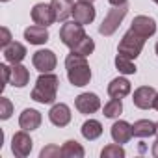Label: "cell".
Returning <instances> with one entry per match:
<instances>
[{
	"label": "cell",
	"instance_id": "1",
	"mask_svg": "<svg viewBox=\"0 0 158 158\" xmlns=\"http://www.w3.org/2000/svg\"><path fill=\"white\" fill-rule=\"evenodd\" d=\"M65 69H67V78L69 82L76 88H84L91 80V69L86 60V56L71 52L65 58Z\"/></svg>",
	"mask_w": 158,
	"mask_h": 158
},
{
	"label": "cell",
	"instance_id": "2",
	"mask_svg": "<svg viewBox=\"0 0 158 158\" xmlns=\"http://www.w3.org/2000/svg\"><path fill=\"white\" fill-rule=\"evenodd\" d=\"M58 86H60V78L56 74L41 73V76L35 82V88L32 89V99L35 102H41V104H52L56 101Z\"/></svg>",
	"mask_w": 158,
	"mask_h": 158
},
{
	"label": "cell",
	"instance_id": "3",
	"mask_svg": "<svg viewBox=\"0 0 158 158\" xmlns=\"http://www.w3.org/2000/svg\"><path fill=\"white\" fill-rule=\"evenodd\" d=\"M145 37H141L139 34H136L132 28L123 35V39L119 41V47H117V54H123L130 60H136L141 50H143V45H145Z\"/></svg>",
	"mask_w": 158,
	"mask_h": 158
},
{
	"label": "cell",
	"instance_id": "4",
	"mask_svg": "<svg viewBox=\"0 0 158 158\" xmlns=\"http://www.w3.org/2000/svg\"><path fill=\"white\" fill-rule=\"evenodd\" d=\"M127 13H128V4L114 6V8L104 15L102 23H101V26H99V34H102V35H112V34L119 28V24L123 23V19H125Z\"/></svg>",
	"mask_w": 158,
	"mask_h": 158
},
{
	"label": "cell",
	"instance_id": "5",
	"mask_svg": "<svg viewBox=\"0 0 158 158\" xmlns=\"http://www.w3.org/2000/svg\"><path fill=\"white\" fill-rule=\"evenodd\" d=\"M84 37H86L84 26L78 24V23H74V21L73 23H63V26L60 28V39L69 48H74Z\"/></svg>",
	"mask_w": 158,
	"mask_h": 158
},
{
	"label": "cell",
	"instance_id": "6",
	"mask_svg": "<svg viewBox=\"0 0 158 158\" xmlns=\"http://www.w3.org/2000/svg\"><path fill=\"white\" fill-rule=\"evenodd\" d=\"M32 138L28 136V130H21V132H15L13 134V139H11V152L17 156V158H26L32 151Z\"/></svg>",
	"mask_w": 158,
	"mask_h": 158
},
{
	"label": "cell",
	"instance_id": "7",
	"mask_svg": "<svg viewBox=\"0 0 158 158\" xmlns=\"http://www.w3.org/2000/svg\"><path fill=\"white\" fill-rule=\"evenodd\" d=\"M56 54L52 50H37L32 56V63L39 73H52V69L56 67Z\"/></svg>",
	"mask_w": 158,
	"mask_h": 158
},
{
	"label": "cell",
	"instance_id": "8",
	"mask_svg": "<svg viewBox=\"0 0 158 158\" xmlns=\"http://www.w3.org/2000/svg\"><path fill=\"white\" fill-rule=\"evenodd\" d=\"M156 89L151 88V86H141L134 91L132 95V101H134V106L141 108V110H149L154 106V99H156Z\"/></svg>",
	"mask_w": 158,
	"mask_h": 158
},
{
	"label": "cell",
	"instance_id": "9",
	"mask_svg": "<svg viewBox=\"0 0 158 158\" xmlns=\"http://www.w3.org/2000/svg\"><path fill=\"white\" fill-rule=\"evenodd\" d=\"M32 21L41 26H50L56 21V13L50 4H35L32 8Z\"/></svg>",
	"mask_w": 158,
	"mask_h": 158
},
{
	"label": "cell",
	"instance_id": "10",
	"mask_svg": "<svg viewBox=\"0 0 158 158\" xmlns=\"http://www.w3.org/2000/svg\"><path fill=\"white\" fill-rule=\"evenodd\" d=\"M74 106L80 114H95L101 108V99L95 93H82L76 97Z\"/></svg>",
	"mask_w": 158,
	"mask_h": 158
},
{
	"label": "cell",
	"instance_id": "11",
	"mask_svg": "<svg viewBox=\"0 0 158 158\" xmlns=\"http://www.w3.org/2000/svg\"><path fill=\"white\" fill-rule=\"evenodd\" d=\"M73 19H74V23L82 24V26L93 23V19H95V8L91 6V2H78V4H74V8H73Z\"/></svg>",
	"mask_w": 158,
	"mask_h": 158
},
{
	"label": "cell",
	"instance_id": "12",
	"mask_svg": "<svg viewBox=\"0 0 158 158\" xmlns=\"http://www.w3.org/2000/svg\"><path fill=\"white\" fill-rule=\"evenodd\" d=\"M136 34H139L141 37H145V39H149L154 32H156V23H154V19L152 17H147V15H138V17H134V21H132V26H130Z\"/></svg>",
	"mask_w": 158,
	"mask_h": 158
},
{
	"label": "cell",
	"instance_id": "13",
	"mask_svg": "<svg viewBox=\"0 0 158 158\" xmlns=\"http://www.w3.org/2000/svg\"><path fill=\"white\" fill-rule=\"evenodd\" d=\"M48 119L56 127H67L71 123V110H69V106L63 104V102L54 104L50 108V112H48Z\"/></svg>",
	"mask_w": 158,
	"mask_h": 158
},
{
	"label": "cell",
	"instance_id": "14",
	"mask_svg": "<svg viewBox=\"0 0 158 158\" xmlns=\"http://www.w3.org/2000/svg\"><path fill=\"white\" fill-rule=\"evenodd\" d=\"M24 39L30 45H45L48 41V30H47V26H41V24L28 26L24 30Z\"/></svg>",
	"mask_w": 158,
	"mask_h": 158
},
{
	"label": "cell",
	"instance_id": "15",
	"mask_svg": "<svg viewBox=\"0 0 158 158\" xmlns=\"http://www.w3.org/2000/svg\"><path fill=\"white\" fill-rule=\"evenodd\" d=\"M39 125H41V114L37 110H34V108L23 110V114L19 117V127L23 130H35V128H39Z\"/></svg>",
	"mask_w": 158,
	"mask_h": 158
},
{
	"label": "cell",
	"instance_id": "16",
	"mask_svg": "<svg viewBox=\"0 0 158 158\" xmlns=\"http://www.w3.org/2000/svg\"><path fill=\"white\" fill-rule=\"evenodd\" d=\"M132 125H128L127 121H115L112 125V139L119 145L127 143L130 138H132Z\"/></svg>",
	"mask_w": 158,
	"mask_h": 158
},
{
	"label": "cell",
	"instance_id": "17",
	"mask_svg": "<svg viewBox=\"0 0 158 158\" xmlns=\"http://www.w3.org/2000/svg\"><path fill=\"white\" fill-rule=\"evenodd\" d=\"M130 93V82L127 78L119 76V78H114V80L108 84V95L112 99H123Z\"/></svg>",
	"mask_w": 158,
	"mask_h": 158
},
{
	"label": "cell",
	"instance_id": "18",
	"mask_svg": "<svg viewBox=\"0 0 158 158\" xmlns=\"http://www.w3.org/2000/svg\"><path fill=\"white\" fill-rule=\"evenodd\" d=\"M26 56V47L23 43H17V41H11L6 48H4V58L6 61H10L11 65L15 63H21Z\"/></svg>",
	"mask_w": 158,
	"mask_h": 158
},
{
	"label": "cell",
	"instance_id": "19",
	"mask_svg": "<svg viewBox=\"0 0 158 158\" xmlns=\"http://www.w3.org/2000/svg\"><path fill=\"white\" fill-rule=\"evenodd\" d=\"M54 13H56V21L65 23L71 15H73V8H74V0H52L50 2Z\"/></svg>",
	"mask_w": 158,
	"mask_h": 158
},
{
	"label": "cell",
	"instance_id": "20",
	"mask_svg": "<svg viewBox=\"0 0 158 158\" xmlns=\"http://www.w3.org/2000/svg\"><path fill=\"white\" fill-rule=\"evenodd\" d=\"M132 134L136 138H151L156 134V123L149 119H139L132 125Z\"/></svg>",
	"mask_w": 158,
	"mask_h": 158
},
{
	"label": "cell",
	"instance_id": "21",
	"mask_svg": "<svg viewBox=\"0 0 158 158\" xmlns=\"http://www.w3.org/2000/svg\"><path fill=\"white\" fill-rule=\"evenodd\" d=\"M28 80H30L28 69L24 65H21V63H15L11 67V80H10V84L15 86V88H24L28 84Z\"/></svg>",
	"mask_w": 158,
	"mask_h": 158
},
{
	"label": "cell",
	"instance_id": "22",
	"mask_svg": "<svg viewBox=\"0 0 158 158\" xmlns=\"http://www.w3.org/2000/svg\"><path fill=\"white\" fill-rule=\"evenodd\" d=\"M101 134H102V125H101L97 119H89V121H86V123L82 125V136H84L86 139L93 141V139H97Z\"/></svg>",
	"mask_w": 158,
	"mask_h": 158
},
{
	"label": "cell",
	"instance_id": "23",
	"mask_svg": "<svg viewBox=\"0 0 158 158\" xmlns=\"http://www.w3.org/2000/svg\"><path fill=\"white\" fill-rule=\"evenodd\" d=\"M61 154L65 158H82L84 156V147L78 143V141H74V139H69V141L63 143Z\"/></svg>",
	"mask_w": 158,
	"mask_h": 158
},
{
	"label": "cell",
	"instance_id": "24",
	"mask_svg": "<svg viewBox=\"0 0 158 158\" xmlns=\"http://www.w3.org/2000/svg\"><path fill=\"white\" fill-rule=\"evenodd\" d=\"M115 67L123 74H134L136 73V65L132 63V60L127 58V56H123V54H117L115 56Z\"/></svg>",
	"mask_w": 158,
	"mask_h": 158
},
{
	"label": "cell",
	"instance_id": "25",
	"mask_svg": "<svg viewBox=\"0 0 158 158\" xmlns=\"http://www.w3.org/2000/svg\"><path fill=\"white\" fill-rule=\"evenodd\" d=\"M104 115L106 117H110V119H114V117H119L121 115V112H123V102H121V99H112V101H108L106 104H104Z\"/></svg>",
	"mask_w": 158,
	"mask_h": 158
},
{
	"label": "cell",
	"instance_id": "26",
	"mask_svg": "<svg viewBox=\"0 0 158 158\" xmlns=\"http://www.w3.org/2000/svg\"><path fill=\"white\" fill-rule=\"evenodd\" d=\"M95 50V43L89 35H86L80 43H78L74 48H71V52H76V54H82V56H89L91 52Z\"/></svg>",
	"mask_w": 158,
	"mask_h": 158
},
{
	"label": "cell",
	"instance_id": "27",
	"mask_svg": "<svg viewBox=\"0 0 158 158\" xmlns=\"http://www.w3.org/2000/svg\"><path fill=\"white\" fill-rule=\"evenodd\" d=\"M102 158H123L125 156V149L119 145V143H112V145H106L101 152Z\"/></svg>",
	"mask_w": 158,
	"mask_h": 158
},
{
	"label": "cell",
	"instance_id": "28",
	"mask_svg": "<svg viewBox=\"0 0 158 158\" xmlns=\"http://www.w3.org/2000/svg\"><path fill=\"white\" fill-rule=\"evenodd\" d=\"M11 114H13V104H11V101L6 99V97H2V99H0V119H10Z\"/></svg>",
	"mask_w": 158,
	"mask_h": 158
},
{
	"label": "cell",
	"instance_id": "29",
	"mask_svg": "<svg viewBox=\"0 0 158 158\" xmlns=\"http://www.w3.org/2000/svg\"><path fill=\"white\" fill-rule=\"evenodd\" d=\"M58 158V156H63L61 154V149L60 147H56V145H48V147H45L43 151H41V158Z\"/></svg>",
	"mask_w": 158,
	"mask_h": 158
},
{
	"label": "cell",
	"instance_id": "30",
	"mask_svg": "<svg viewBox=\"0 0 158 158\" xmlns=\"http://www.w3.org/2000/svg\"><path fill=\"white\" fill-rule=\"evenodd\" d=\"M0 34H2V37H0V47L6 48V47L11 43V32H10L6 26H2V28H0Z\"/></svg>",
	"mask_w": 158,
	"mask_h": 158
},
{
	"label": "cell",
	"instance_id": "31",
	"mask_svg": "<svg viewBox=\"0 0 158 158\" xmlns=\"http://www.w3.org/2000/svg\"><path fill=\"white\" fill-rule=\"evenodd\" d=\"M152 156H154V158H158V139L152 143Z\"/></svg>",
	"mask_w": 158,
	"mask_h": 158
},
{
	"label": "cell",
	"instance_id": "32",
	"mask_svg": "<svg viewBox=\"0 0 158 158\" xmlns=\"http://www.w3.org/2000/svg\"><path fill=\"white\" fill-rule=\"evenodd\" d=\"M112 6H121V4H127V0H108Z\"/></svg>",
	"mask_w": 158,
	"mask_h": 158
},
{
	"label": "cell",
	"instance_id": "33",
	"mask_svg": "<svg viewBox=\"0 0 158 158\" xmlns=\"http://www.w3.org/2000/svg\"><path fill=\"white\" fill-rule=\"evenodd\" d=\"M154 110H158V95H156V99H154V106H152Z\"/></svg>",
	"mask_w": 158,
	"mask_h": 158
},
{
	"label": "cell",
	"instance_id": "34",
	"mask_svg": "<svg viewBox=\"0 0 158 158\" xmlns=\"http://www.w3.org/2000/svg\"><path fill=\"white\" fill-rule=\"evenodd\" d=\"M78 2H93V0H78Z\"/></svg>",
	"mask_w": 158,
	"mask_h": 158
},
{
	"label": "cell",
	"instance_id": "35",
	"mask_svg": "<svg viewBox=\"0 0 158 158\" xmlns=\"http://www.w3.org/2000/svg\"><path fill=\"white\" fill-rule=\"evenodd\" d=\"M156 56H158V43H156Z\"/></svg>",
	"mask_w": 158,
	"mask_h": 158
},
{
	"label": "cell",
	"instance_id": "36",
	"mask_svg": "<svg viewBox=\"0 0 158 158\" xmlns=\"http://www.w3.org/2000/svg\"><path fill=\"white\" fill-rule=\"evenodd\" d=\"M156 134H158V123H156Z\"/></svg>",
	"mask_w": 158,
	"mask_h": 158
},
{
	"label": "cell",
	"instance_id": "37",
	"mask_svg": "<svg viewBox=\"0 0 158 158\" xmlns=\"http://www.w3.org/2000/svg\"><path fill=\"white\" fill-rule=\"evenodd\" d=\"M152 2H156V4H158V0H152Z\"/></svg>",
	"mask_w": 158,
	"mask_h": 158
},
{
	"label": "cell",
	"instance_id": "38",
	"mask_svg": "<svg viewBox=\"0 0 158 158\" xmlns=\"http://www.w3.org/2000/svg\"><path fill=\"white\" fill-rule=\"evenodd\" d=\"M2 2H8V0H2Z\"/></svg>",
	"mask_w": 158,
	"mask_h": 158
}]
</instances>
